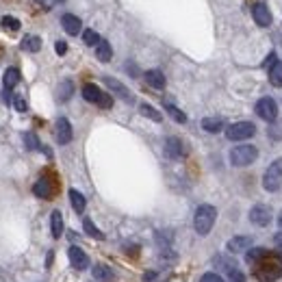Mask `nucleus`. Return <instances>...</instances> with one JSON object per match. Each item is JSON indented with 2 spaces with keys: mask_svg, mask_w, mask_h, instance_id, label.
<instances>
[{
  "mask_svg": "<svg viewBox=\"0 0 282 282\" xmlns=\"http://www.w3.org/2000/svg\"><path fill=\"white\" fill-rule=\"evenodd\" d=\"M165 154L169 159H183L185 157V145L178 137H169L165 141Z\"/></svg>",
  "mask_w": 282,
  "mask_h": 282,
  "instance_id": "f8f14e48",
  "label": "nucleus"
},
{
  "mask_svg": "<svg viewBox=\"0 0 282 282\" xmlns=\"http://www.w3.org/2000/svg\"><path fill=\"white\" fill-rule=\"evenodd\" d=\"M252 17L258 26H263V29H267V26L271 24V11H269V7L265 3H254L252 5Z\"/></svg>",
  "mask_w": 282,
  "mask_h": 282,
  "instance_id": "1a4fd4ad",
  "label": "nucleus"
},
{
  "mask_svg": "<svg viewBox=\"0 0 282 282\" xmlns=\"http://www.w3.org/2000/svg\"><path fill=\"white\" fill-rule=\"evenodd\" d=\"M269 137H274V139H280V137H282V122L276 124V131H269Z\"/></svg>",
  "mask_w": 282,
  "mask_h": 282,
  "instance_id": "4c0bfd02",
  "label": "nucleus"
},
{
  "mask_svg": "<svg viewBox=\"0 0 282 282\" xmlns=\"http://www.w3.org/2000/svg\"><path fill=\"white\" fill-rule=\"evenodd\" d=\"M83 228H85V232H87L89 236H94V239H104V232L98 230L96 224H94L92 220H83Z\"/></svg>",
  "mask_w": 282,
  "mask_h": 282,
  "instance_id": "c85d7f7f",
  "label": "nucleus"
},
{
  "mask_svg": "<svg viewBox=\"0 0 282 282\" xmlns=\"http://www.w3.org/2000/svg\"><path fill=\"white\" fill-rule=\"evenodd\" d=\"M213 265L215 267H220L222 271H226V274H232V271H236L239 267H236V261L234 258H230V256H217V258H213Z\"/></svg>",
  "mask_w": 282,
  "mask_h": 282,
  "instance_id": "aec40b11",
  "label": "nucleus"
},
{
  "mask_svg": "<svg viewBox=\"0 0 282 282\" xmlns=\"http://www.w3.org/2000/svg\"><path fill=\"white\" fill-rule=\"evenodd\" d=\"M61 24H63V31L68 35H78L80 29H83V22H80V17L72 15V13H66L61 17Z\"/></svg>",
  "mask_w": 282,
  "mask_h": 282,
  "instance_id": "ddd939ff",
  "label": "nucleus"
},
{
  "mask_svg": "<svg viewBox=\"0 0 282 282\" xmlns=\"http://www.w3.org/2000/svg\"><path fill=\"white\" fill-rule=\"evenodd\" d=\"M276 245H278V248H282V232L276 234Z\"/></svg>",
  "mask_w": 282,
  "mask_h": 282,
  "instance_id": "79ce46f5",
  "label": "nucleus"
},
{
  "mask_svg": "<svg viewBox=\"0 0 282 282\" xmlns=\"http://www.w3.org/2000/svg\"><path fill=\"white\" fill-rule=\"evenodd\" d=\"M139 111H141V115L150 117L152 122H161V120H163V115H161V113L157 111V109H154V106H150V104H145V102H143V104L139 106Z\"/></svg>",
  "mask_w": 282,
  "mask_h": 282,
  "instance_id": "cd10ccee",
  "label": "nucleus"
},
{
  "mask_svg": "<svg viewBox=\"0 0 282 282\" xmlns=\"http://www.w3.org/2000/svg\"><path fill=\"white\" fill-rule=\"evenodd\" d=\"M50 232L54 239H59V236L63 234V215L61 211H52L50 215Z\"/></svg>",
  "mask_w": 282,
  "mask_h": 282,
  "instance_id": "412c9836",
  "label": "nucleus"
},
{
  "mask_svg": "<svg viewBox=\"0 0 282 282\" xmlns=\"http://www.w3.org/2000/svg\"><path fill=\"white\" fill-rule=\"evenodd\" d=\"M256 115L261 117V120H265V122H276L278 120V104H276V100L274 98H261L258 102H256Z\"/></svg>",
  "mask_w": 282,
  "mask_h": 282,
  "instance_id": "0eeeda50",
  "label": "nucleus"
},
{
  "mask_svg": "<svg viewBox=\"0 0 282 282\" xmlns=\"http://www.w3.org/2000/svg\"><path fill=\"white\" fill-rule=\"evenodd\" d=\"M261 282H276L280 276H282V263L280 261H271V258H265L263 263L256 265V271H254Z\"/></svg>",
  "mask_w": 282,
  "mask_h": 282,
  "instance_id": "20e7f679",
  "label": "nucleus"
},
{
  "mask_svg": "<svg viewBox=\"0 0 282 282\" xmlns=\"http://www.w3.org/2000/svg\"><path fill=\"white\" fill-rule=\"evenodd\" d=\"M59 3H61V0H59Z\"/></svg>",
  "mask_w": 282,
  "mask_h": 282,
  "instance_id": "a18cd8bd",
  "label": "nucleus"
},
{
  "mask_svg": "<svg viewBox=\"0 0 282 282\" xmlns=\"http://www.w3.org/2000/svg\"><path fill=\"white\" fill-rule=\"evenodd\" d=\"M256 135V126L252 122H236V124H230L226 128V137L230 141H245Z\"/></svg>",
  "mask_w": 282,
  "mask_h": 282,
  "instance_id": "423d86ee",
  "label": "nucleus"
},
{
  "mask_svg": "<svg viewBox=\"0 0 282 282\" xmlns=\"http://www.w3.org/2000/svg\"><path fill=\"white\" fill-rule=\"evenodd\" d=\"M278 224H280V228H282V213H280V217H278Z\"/></svg>",
  "mask_w": 282,
  "mask_h": 282,
  "instance_id": "37998d69",
  "label": "nucleus"
},
{
  "mask_svg": "<svg viewBox=\"0 0 282 282\" xmlns=\"http://www.w3.org/2000/svg\"><path fill=\"white\" fill-rule=\"evenodd\" d=\"M230 282H245V276L241 274L239 269H236V271H232V274H230Z\"/></svg>",
  "mask_w": 282,
  "mask_h": 282,
  "instance_id": "ea45409f",
  "label": "nucleus"
},
{
  "mask_svg": "<svg viewBox=\"0 0 282 282\" xmlns=\"http://www.w3.org/2000/svg\"><path fill=\"white\" fill-rule=\"evenodd\" d=\"M269 83L274 87H282V61H274L269 68Z\"/></svg>",
  "mask_w": 282,
  "mask_h": 282,
  "instance_id": "a878e982",
  "label": "nucleus"
},
{
  "mask_svg": "<svg viewBox=\"0 0 282 282\" xmlns=\"http://www.w3.org/2000/svg\"><path fill=\"white\" fill-rule=\"evenodd\" d=\"M72 92H74V85H72V80H63V83L59 85V100H70L72 98Z\"/></svg>",
  "mask_w": 282,
  "mask_h": 282,
  "instance_id": "c756f323",
  "label": "nucleus"
},
{
  "mask_svg": "<svg viewBox=\"0 0 282 282\" xmlns=\"http://www.w3.org/2000/svg\"><path fill=\"white\" fill-rule=\"evenodd\" d=\"M68 256H70V263H72V267L78 269V271H83L89 267V256L85 254V250H80L78 245H72L70 252H68Z\"/></svg>",
  "mask_w": 282,
  "mask_h": 282,
  "instance_id": "9d476101",
  "label": "nucleus"
},
{
  "mask_svg": "<svg viewBox=\"0 0 282 282\" xmlns=\"http://www.w3.org/2000/svg\"><path fill=\"white\" fill-rule=\"evenodd\" d=\"M72 137H74V133H72V124L66 120V117H59L57 120V141L61 145H66L72 141Z\"/></svg>",
  "mask_w": 282,
  "mask_h": 282,
  "instance_id": "9b49d317",
  "label": "nucleus"
},
{
  "mask_svg": "<svg viewBox=\"0 0 282 282\" xmlns=\"http://www.w3.org/2000/svg\"><path fill=\"white\" fill-rule=\"evenodd\" d=\"M83 41L87 44V46H98V44H100V41H102V39H100V35H98L96 31H92V29H87V31L83 33Z\"/></svg>",
  "mask_w": 282,
  "mask_h": 282,
  "instance_id": "2f4dec72",
  "label": "nucleus"
},
{
  "mask_svg": "<svg viewBox=\"0 0 282 282\" xmlns=\"http://www.w3.org/2000/svg\"><path fill=\"white\" fill-rule=\"evenodd\" d=\"M83 98L87 100V102L98 104L100 109H111L113 106V98L109 94H104L102 89H100L98 85H94V83H87L83 87Z\"/></svg>",
  "mask_w": 282,
  "mask_h": 282,
  "instance_id": "39448f33",
  "label": "nucleus"
},
{
  "mask_svg": "<svg viewBox=\"0 0 282 282\" xmlns=\"http://www.w3.org/2000/svg\"><path fill=\"white\" fill-rule=\"evenodd\" d=\"M280 263H282V248H280Z\"/></svg>",
  "mask_w": 282,
  "mask_h": 282,
  "instance_id": "c03bdc74",
  "label": "nucleus"
},
{
  "mask_svg": "<svg viewBox=\"0 0 282 282\" xmlns=\"http://www.w3.org/2000/svg\"><path fill=\"white\" fill-rule=\"evenodd\" d=\"M104 83H106V87L111 89L113 94H117L122 100H126V102H133V96H131V92H128V89H126V87L120 83V80H115V78H111V76H106V78H104Z\"/></svg>",
  "mask_w": 282,
  "mask_h": 282,
  "instance_id": "dca6fc26",
  "label": "nucleus"
},
{
  "mask_svg": "<svg viewBox=\"0 0 282 282\" xmlns=\"http://www.w3.org/2000/svg\"><path fill=\"white\" fill-rule=\"evenodd\" d=\"M200 282H226V280L220 274H215V271H208V274H204L200 278Z\"/></svg>",
  "mask_w": 282,
  "mask_h": 282,
  "instance_id": "c9c22d12",
  "label": "nucleus"
},
{
  "mask_svg": "<svg viewBox=\"0 0 282 282\" xmlns=\"http://www.w3.org/2000/svg\"><path fill=\"white\" fill-rule=\"evenodd\" d=\"M94 278L98 282H115L117 276H115V271L104 265V263H98V265H94Z\"/></svg>",
  "mask_w": 282,
  "mask_h": 282,
  "instance_id": "4468645a",
  "label": "nucleus"
},
{
  "mask_svg": "<svg viewBox=\"0 0 282 282\" xmlns=\"http://www.w3.org/2000/svg\"><path fill=\"white\" fill-rule=\"evenodd\" d=\"M256 159H258L256 145L243 143V145H234V148L230 150V163H232L234 167H248Z\"/></svg>",
  "mask_w": 282,
  "mask_h": 282,
  "instance_id": "f03ea898",
  "label": "nucleus"
},
{
  "mask_svg": "<svg viewBox=\"0 0 282 282\" xmlns=\"http://www.w3.org/2000/svg\"><path fill=\"white\" fill-rule=\"evenodd\" d=\"M70 202H72V208L80 215L85 211V206H87V202H85V196L80 193V191H76V189H70Z\"/></svg>",
  "mask_w": 282,
  "mask_h": 282,
  "instance_id": "5701e85b",
  "label": "nucleus"
},
{
  "mask_svg": "<svg viewBox=\"0 0 282 282\" xmlns=\"http://www.w3.org/2000/svg\"><path fill=\"white\" fill-rule=\"evenodd\" d=\"M263 187L269 193H276L282 187V159L271 161V165L265 169V174H263Z\"/></svg>",
  "mask_w": 282,
  "mask_h": 282,
  "instance_id": "7ed1b4c3",
  "label": "nucleus"
},
{
  "mask_svg": "<svg viewBox=\"0 0 282 282\" xmlns=\"http://www.w3.org/2000/svg\"><path fill=\"white\" fill-rule=\"evenodd\" d=\"M37 3H39L44 9H52V7H54V3H59V0H37Z\"/></svg>",
  "mask_w": 282,
  "mask_h": 282,
  "instance_id": "a19ab883",
  "label": "nucleus"
},
{
  "mask_svg": "<svg viewBox=\"0 0 282 282\" xmlns=\"http://www.w3.org/2000/svg\"><path fill=\"white\" fill-rule=\"evenodd\" d=\"M217 220V208L211 204H202L196 208V215H193V228L200 236H206L208 232L213 230Z\"/></svg>",
  "mask_w": 282,
  "mask_h": 282,
  "instance_id": "f257e3e1",
  "label": "nucleus"
},
{
  "mask_svg": "<svg viewBox=\"0 0 282 282\" xmlns=\"http://www.w3.org/2000/svg\"><path fill=\"white\" fill-rule=\"evenodd\" d=\"M143 282H163V276L159 274V271L148 269V271L143 274Z\"/></svg>",
  "mask_w": 282,
  "mask_h": 282,
  "instance_id": "f704fd0d",
  "label": "nucleus"
},
{
  "mask_svg": "<svg viewBox=\"0 0 282 282\" xmlns=\"http://www.w3.org/2000/svg\"><path fill=\"white\" fill-rule=\"evenodd\" d=\"M54 50H57V54H66L68 52V44L66 41H57V44H54Z\"/></svg>",
  "mask_w": 282,
  "mask_h": 282,
  "instance_id": "58836bf2",
  "label": "nucleus"
},
{
  "mask_svg": "<svg viewBox=\"0 0 282 282\" xmlns=\"http://www.w3.org/2000/svg\"><path fill=\"white\" fill-rule=\"evenodd\" d=\"M13 104H15V111H20V113L26 111V100H24L22 96H15V98H13Z\"/></svg>",
  "mask_w": 282,
  "mask_h": 282,
  "instance_id": "e433bc0d",
  "label": "nucleus"
},
{
  "mask_svg": "<svg viewBox=\"0 0 282 282\" xmlns=\"http://www.w3.org/2000/svg\"><path fill=\"white\" fill-rule=\"evenodd\" d=\"M33 193L37 196V198H44V200H50L52 193H54V187L48 178H39L37 183L33 185Z\"/></svg>",
  "mask_w": 282,
  "mask_h": 282,
  "instance_id": "2eb2a0df",
  "label": "nucleus"
},
{
  "mask_svg": "<svg viewBox=\"0 0 282 282\" xmlns=\"http://www.w3.org/2000/svg\"><path fill=\"white\" fill-rule=\"evenodd\" d=\"M22 50H26V52H39L41 50V39L37 37V35H26V37L22 39Z\"/></svg>",
  "mask_w": 282,
  "mask_h": 282,
  "instance_id": "393cba45",
  "label": "nucleus"
},
{
  "mask_svg": "<svg viewBox=\"0 0 282 282\" xmlns=\"http://www.w3.org/2000/svg\"><path fill=\"white\" fill-rule=\"evenodd\" d=\"M145 83L154 89H163L165 87V76H163L161 70H148L145 72Z\"/></svg>",
  "mask_w": 282,
  "mask_h": 282,
  "instance_id": "a211bd4d",
  "label": "nucleus"
},
{
  "mask_svg": "<svg viewBox=\"0 0 282 282\" xmlns=\"http://www.w3.org/2000/svg\"><path fill=\"white\" fill-rule=\"evenodd\" d=\"M3 83H5L7 92H11V89L20 83V70H17V68H9L5 72V76H3Z\"/></svg>",
  "mask_w": 282,
  "mask_h": 282,
  "instance_id": "4be33fe9",
  "label": "nucleus"
},
{
  "mask_svg": "<svg viewBox=\"0 0 282 282\" xmlns=\"http://www.w3.org/2000/svg\"><path fill=\"white\" fill-rule=\"evenodd\" d=\"M0 24L9 31H20V20H17V17H11V15H5L3 20H0Z\"/></svg>",
  "mask_w": 282,
  "mask_h": 282,
  "instance_id": "473e14b6",
  "label": "nucleus"
},
{
  "mask_svg": "<svg viewBox=\"0 0 282 282\" xmlns=\"http://www.w3.org/2000/svg\"><path fill=\"white\" fill-rule=\"evenodd\" d=\"M24 143L29 150H39V139L35 137V133H24Z\"/></svg>",
  "mask_w": 282,
  "mask_h": 282,
  "instance_id": "72a5a7b5",
  "label": "nucleus"
},
{
  "mask_svg": "<svg viewBox=\"0 0 282 282\" xmlns=\"http://www.w3.org/2000/svg\"><path fill=\"white\" fill-rule=\"evenodd\" d=\"M265 258H269V252L265 248H250L248 254H245V261L250 263V265H258Z\"/></svg>",
  "mask_w": 282,
  "mask_h": 282,
  "instance_id": "6ab92c4d",
  "label": "nucleus"
},
{
  "mask_svg": "<svg viewBox=\"0 0 282 282\" xmlns=\"http://www.w3.org/2000/svg\"><path fill=\"white\" fill-rule=\"evenodd\" d=\"M250 222L258 228H265V226L271 224V208L265 204H254L250 208Z\"/></svg>",
  "mask_w": 282,
  "mask_h": 282,
  "instance_id": "6e6552de",
  "label": "nucleus"
},
{
  "mask_svg": "<svg viewBox=\"0 0 282 282\" xmlns=\"http://www.w3.org/2000/svg\"><path fill=\"white\" fill-rule=\"evenodd\" d=\"M252 245V236L248 234H241V236H234V239L228 241V250L234 254V252H243V250H250Z\"/></svg>",
  "mask_w": 282,
  "mask_h": 282,
  "instance_id": "f3484780",
  "label": "nucleus"
},
{
  "mask_svg": "<svg viewBox=\"0 0 282 282\" xmlns=\"http://www.w3.org/2000/svg\"><path fill=\"white\" fill-rule=\"evenodd\" d=\"M96 57H98V61H102V63H109L111 61V57H113V48H111V44L109 41H100L98 46H96Z\"/></svg>",
  "mask_w": 282,
  "mask_h": 282,
  "instance_id": "b1692460",
  "label": "nucleus"
},
{
  "mask_svg": "<svg viewBox=\"0 0 282 282\" xmlns=\"http://www.w3.org/2000/svg\"><path fill=\"white\" fill-rule=\"evenodd\" d=\"M165 109H167V113H169L171 117H174V120H176L178 124H185V122H187V115H185L183 111H180L178 106H174V104H165Z\"/></svg>",
  "mask_w": 282,
  "mask_h": 282,
  "instance_id": "7c9ffc66",
  "label": "nucleus"
},
{
  "mask_svg": "<svg viewBox=\"0 0 282 282\" xmlns=\"http://www.w3.org/2000/svg\"><path fill=\"white\" fill-rule=\"evenodd\" d=\"M202 128L206 133H220L224 128V122L220 120V117H204V120H202Z\"/></svg>",
  "mask_w": 282,
  "mask_h": 282,
  "instance_id": "bb28decb",
  "label": "nucleus"
}]
</instances>
